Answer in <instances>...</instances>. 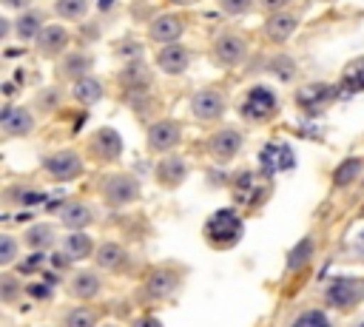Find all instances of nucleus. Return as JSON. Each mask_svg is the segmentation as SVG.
Here are the masks:
<instances>
[{
  "mask_svg": "<svg viewBox=\"0 0 364 327\" xmlns=\"http://www.w3.org/2000/svg\"><path fill=\"white\" fill-rule=\"evenodd\" d=\"M71 94H74V100L77 102H82V105H94V102H100L102 100V82L97 80V77H82V80H77L74 82V88H71Z\"/></svg>",
  "mask_w": 364,
  "mask_h": 327,
  "instance_id": "obj_28",
  "label": "nucleus"
},
{
  "mask_svg": "<svg viewBox=\"0 0 364 327\" xmlns=\"http://www.w3.org/2000/svg\"><path fill=\"white\" fill-rule=\"evenodd\" d=\"M179 139H182V128H179L176 119H159V122H154L148 128V148L156 151V154L176 148Z\"/></svg>",
  "mask_w": 364,
  "mask_h": 327,
  "instance_id": "obj_12",
  "label": "nucleus"
},
{
  "mask_svg": "<svg viewBox=\"0 0 364 327\" xmlns=\"http://www.w3.org/2000/svg\"><path fill=\"white\" fill-rule=\"evenodd\" d=\"M68 28L65 26H46L43 31H40V37L34 40V48L43 54V57H54V54H60L65 45H68Z\"/></svg>",
  "mask_w": 364,
  "mask_h": 327,
  "instance_id": "obj_15",
  "label": "nucleus"
},
{
  "mask_svg": "<svg viewBox=\"0 0 364 327\" xmlns=\"http://www.w3.org/2000/svg\"><path fill=\"white\" fill-rule=\"evenodd\" d=\"M0 128L6 136H28L34 128V117L23 105H3L0 111Z\"/></svg>",
  "mask_w": 364,
  "mask_h": 327,
  "instance_id": "obj_10",
  "label": "nucleus"
},
{
  "mask_svg": "<svg viewBox=\"0 0 364 327\" xmlns=\"http://www.w3.org/2000/svg\"><path fill=\"white\" fill-rule=\"evenodd\" d=\"M34 105H37L43 114H51V111L60 105V94H57L54 88H48V91H40V94H37V100H34Z\"/></svg>",
  "mask_w": 364,
  "mask_h": 327,
  "instance_id": "obj_38",
  "label": "nucleus"
},
{
  "mask_svg": "<svg viewBox=\"0 0 364 327\" xmlns=\"http://www.w3.org/2000/svg\"><path fill=\"white\" fill-rule=\"evenodd\" d=\"M26 293H28L31 299H37V301H48L54 290H51V284H43V282H37V284H28V287H26Z\"/></svg>",
  "mask_w": 364,
  "mask_h": 327,
  "instance_id": "obj_42",
  "label": "nucleus"
},
{
  "mask_svg": "<svg viewBox=\"0 0 364 327\" xmlns=\"http://www.w3.org/2000/svg\"><path fill=\"white\" fill-rule=\"evenodd\" d=\"M43 28H46V20H43V11H37V9L23 11L14 23V31H17L20 40H37Z\"/></svg>",
  "mask_w": 364,
  "mask_h": 327,
  "instance_id": "obj_24",
  "label": "nucleus"
},
{
  "mask_svg": "<svg viewBox=\"0 0 364 327\" xmlns=\"http://www.w3.org/2000/svg\"><path fill=\"white\" fill-rule=\"evenodd\" d=\"M122 85H125V91H136V94H142L145 88H148V82H151V77H148V71H145V65L134 57L128 65H125V71H122Z\"/></svg>",
  "mask_w": 364,
  "mask_h": 327,
  "instance_id": "obj_27",
  "label": "nucleus"
},
{
  "mask_svg": "<svg viewBox=\"0 0 364 327\" xmlns=\"http://www.w3.org/2000/svg\"><path fill=\"white\" fill-rule=\"evenodd\" d=\"M290 327H330V318L324 310H304Z\"/></svg>",
  "mask_w": 364,
  "mask_h": 327,
  "instance_id": "obj_36",
  "label": "nucleus"
},
{
  "mask_svg": "<svg viewBox=\"0 0 364 327\" xmlns=\"http://www.w3.org/2000/svg\"><path fill=\"white\" fill-rule=\"evenodd\" d=\"M324 299H327L330 307L350 310V307H355V304L364 301V279H358V276H336L327 284Z\"/></svg>",
  "mask_w": 364,
  "mask_h": 327,
  "instance_id": "obj_2",
  "label": "nucleus"
},
{
  "mask_svg": "<svg viewBox=\"0 0 364 327\" xmlns=\"http://www.w3.org/2000/svg\"><path fill=\"white\" fill-rule=\"evenodd\" d=\"M355 250H358V256L364 259V230L358 233V239H355Z\"/></svg>",
  "mask_w": 364,
  "mask_h": 327,
  "instance_id": "obj_46",
  "label": "nucleus"
},
{
  "mask_svg": "<svg viewBox=\"0 0 364 327\" xmlns=\"http://www.w3.org/2000/svg\"><path fill=\"white\" fill-rule=\"evenodd\" d=\"M310 256H313V239L307 236V239L296 242V247L287 253V270H299V267H304V264L310 262Z\"/></svg>",
  "mask_w": 364,
  "mask_h": 327,
  "instance_id": "obj_32",
  "label": "nucleus"
},
{
  "mask_svg": "<svg viewBox=\"0 0 364 327\" xmlns=\"http://www.w3.org/2000/svg\"><path fill=\"white\" fill-rule=\"evenodd\" d=\"M102 196H105L108 205L125 208V205H131V202L139 199V182L131 173H111L102 182Z\"/></svg>",
  "mask_w": 364,
  "mask_h": 327,
  "instance_id": "obj_4",
  "label": "nucleus"
},
{
  "mask_svg": "<svg viewBox=\"0 0 364 327\" xmlns=\"http://www.w3.org/2000/svg\"><path fill=\"white\" fill-rule=\"evenodd\" d=\"M270 71L282 80V82H290L293 77H296V63L290 60V57H273V63H270Z\"/></svg>",
  "mask_w": 364,
  "mask_h": 327,
  "instance_id": "obj_37",
  "label": "nucleus"
},
{
  "mask_svg": "<svg viewBox=\"0 0 364 327\" xmlns=\"http://www.w3.org/2000/svg\"><path fill=\"white\" fill-rule=\"evenodd\" d=\"M43 262H46V253H34V256L23 259V262L17 264V270H20L23 276H28V273H37V270L43 267Z\"/></svg>",
  "mask_w": 364,
  "mask_h": 327,
  "instance_id": "obj_41",
  "label": "nucleus"
},
{
  "mask_svg": "<svg viewBox=\"0 0 364 327\" xmlns=\"http://www.w3.org/2000/svg\"><path fill=\"white\" fill-rule=\"evenodd\" d=\"M17 256V239L14 236H0V264H11Z\"/></svg>",
  "mask_w": 364,
  "mask_h": 327,
  "instance_id": "obj_39",
  "label": "nucleus"
},
{
  "mask_svg": "<svg viewBox=\"0 0 364 327\" xmlns=\"http://www.w3.org/2000/svg\"><path fill=\"white\" fill-rule=\"evenodd\" d=\"M100 287H102V282H100V276L91 273V270H80V273H74L71 282H68V290H71L74 299H94V296L100 293Z\"/></svg>",
  "mask_w": 364,
  "mask_h": 327,
  "instance_id": "obj_23",
  "label": "nucleus"
},
{
  "mask_svg": "<svg viewBox=\"0 0 364 327\" xmlns=\"http://www.w3.org/2000/svg\"><path fill=\"white\" fill-rule=\"evenodd\" d=\"M245 54H247V45H245V40L236 31H225L213 43V57L222 65H239L245 60Z\"/></svg>",
  "mask_w": 364,
  "mask_h": 327,
  "instance_id": "obj_13",
  "label": "nucleus"
},
{
  "mask_svg": "<svg viewBox=\"0 0 364 327\" xmlns=\"http://www.w3.org/2000/svg\"><path fill=\"white\" fill-rule=\"evenodd\" d=\"M336 94H338L336 88H330V85H324V82H316V85H307V88L299 91V105H301L304 111H316V108H321L324 102H330Z\"/></svg>",
  "mask_w": 364,
  "mask_h": 327,
  "instance_id": "obj_22",
  "label": "nucleus"
},
{
  "mask_svg": "<svg viewBox=\"0 0 364 327\" xmlns=\"http://www.w3.org/2000/svg\"><path fill=\"white\" fill-rule=\"evenodd\" d=\"M361 173H364V159H361V156H347L341 165H336V171H333V185H336V188H347V185H353Z\"/></svg>",
  "mask_w": 364,
  "mask_h": 327,
  "instance_id": "obj_25",
  "label": "nucleus"
},
{
  "mask_svg": "<svg viewBox=\"0 0 364 327\" xmlns=\"http://www.w3.org/2000/svg\"><path fill=\"white\" fill-rule=\"evenodd\" d=\"M154 176H156L159 185H165V188H176V185L185 182V176H188V165H185V159H179V156H165V159L156 162Z\"/></svg>",
  "mask_w": 364,
  "mask_h": 327,
  "instance_id": "obj_16",
  "label": "nucleus"
},
{
  "mask_svg": "<svg viewBox=\"0 0 364 327\" xmlns=\"http://www.w3.org/2000/svg\"><path fill=\"white\" fill-rule=\"evenodd\" d=\"M176 284H179V279H176L173 270L156 267V270L148 276V282H145V293H148L151 299H168V296L176 290Z\"/></svg>",
  "mask_w": 364,
  "mask_h": 327,
  "instance_id": "obj_18",
  "label": "nucleus"
},
{
  "mask_svg": "<svg viewBox=\"0 0 364 327\" xmlns=\"http://www.w3.org/2000/svg\"><path fill=\"white\" fill-rule=\"evenodd\" d=\"M43 168H46V173L51 176V179H57V182H71V179H77L80 173H82V159H80V154L77 151H54V154H48L46 159H43Z\"/></svg>",
  "mask_w": 364,
  "mask_h": 327,
  "instance_id": "obj_5",
  "label": "nucleus"
},
{
  "mask_svg": "<svg viewBox=\"0 0 364 327\" xmlns=\"http://www.w3.org/2000/svg\"><path fill=\"white\" fill-rule=\"evenodd\" d=\"M6 9H17V11H28V3L31 0H0Z\"/></svg>",
  "mask_w": 364,
  "mask_h": 327,
  "instance_id": "obj_45",
  "label": "nucleus"
},
{
  "mask_svg": "<svg viewBox=\"0 0 364 327\" xmlns=\"http://www.w3.org/2000/svg\"><path fill=\"white\" fill-rule=\"evenodd\" d=\"M358 327H364V321H361V324H358Z\"/></svg>",
  "mask_w": 364,
  "mask_h": 327,
  "instance_id": "obj_51",
  "label": "nucleus"
},
{
  "mask_svg": "<svg viewBox=\"0 0 364 327\" xmlns=\"http://www.w3.org/2000/svg\"><path fill=\"white\" fill-rule=\"evenodd\" d=\"M54 242H57L54 227H51V225H46V222L31 225V227L23 233V245H26V247H31L34 253H46V250H51V247H54Z\"/></svg>",
  "mask_w": 364,
  "mask_h": 327,
  "instance_id": "obj_21",
  "label": "nucleus"
},
{
  "mask_svg": "<svg viewBox=\"0 0 364 327\" xmlns=\"http://www.w3.org/2000/svg\"><path fill=\"white\" fill-rule=\"evenodd\" d=\"M54 11H57L63 20L77 23V20H82V17L88 14V0H57V3H54Z\"/></svg>",
  "mask_w": 364,
  "mask_h": 327,
  "instance_id": "obj_31",
  "label": "nucleus"
},
{
  "mask_svg": "<svg viewBox=\"0 0 364 327\" xmlns=\"http://www.w3.org/2000/svg\"><path fill=\"white\" fill-rule=\"evenodd\" d=\"M6 199L9 202H17V205H37V202H46V193L43 191H34V188H9L6 191Z\"/></svg>",
  "mask_w": 364,
  "mask_h": 327,
  "instance_id": "obj_33",
  "label": "nucleus"
},
{
  "mask_svg": "<svg viewBox=\"0 0 364 327\" xmlns=\"http://www.w3.org/2000/svg\"><path fill=\"white\" fill-rule=\"evenodd\" d=\"M9 28H11V23L3 17V20H0V37H9Z\"/></svg>",
  "mask_w": 364,
  "mask_h": 327,
  "instance_id": "obj_47",
  "label": "nucleus"
},
{
  "mask_svg": "<svg viewBox=\"0 0 364 327\" xmlns=\"http://www.w3.org/2000/svg\"><path fill=\"white\" fill-rule=\"evenodd\" d=\"M131 327H162V321H159V318H154V316H139Z\"/></svg>",
  "mask_w": 364,
  "mask_h": 327,
  "instance_id": "obj_44",
  "label": "nucleus"
},
{
  "mask_svg": "<svg viewBox=\"0 0 364 327\" xmlns=\"http://www.w3.org/2000/svg\"><path fill=\"white\" fill-rule=\"evenodd\" d=\"M358 91H364V57L350 60L338 77V94H358Z\"/></svg>",
  "mask_w": 364,
  "mask_h": 327,
  "instance_id": "obj_20",
  "label": "nucleus"
},
{
  "mask_svg": "<svg viewBox=\"0 0 364 327\" xmlns=\"http://www.w3.org/2000/svg\"><path fill=\"white\" fill-rule=\"evenodd\" d=\"M182 31H185V20L179 14H159L148 26V37L156 45H173L182 37Z\"/></svg>",
  "mask_w": 364,
  "mask_h": 327,
  "instance_id": "obj_9",
  "label": "nucleus"
},
{
  "mask_svg": "<svg viewBox=\"0 0 364 327\" xmlns=\"http://www.w3.org/2000/svg\"><path fill=\"white\" fill-rule=\"evenodd\" d=\"M290 0H259V6L267 11V14H276V11H287L284 6H287Z\"/></svg>",
  "mask_w": 364,
  "mask_h": 327,
  "instance_id": "obj_43",
  "label": "nucleus"
},
{
  "mask_svg": "<svg viewBox=\"0 0 364 327\" xmlns=\"http://www.w3.org/2000/svg\"><path fill=\"white\" fill-rule=\"evenodd\" d=\"M20 282H17V276H11V273H3L0 276V301L3 304H11L17 296H20Z\"/></svg>",
  "mask_w": 364,
  "mask_h": 327,
  "instance_id": "obj_35",
  "label": "nucleus"
},
{
  "mask_svg": "<svg viewBox=\"0 0 364 327\" xmlns=\"http://www.w3.org/2000/svg\"><path fill=\"white\" fill-rule=\"evenodd\" d=\"M202 233H205V242L213 250H228V247L239 245V239L245 233V222L233 208H219L205 219Z\"/></svg>",
  "mask_w": 364,
  "mask_h": 327,
  "instance_id": "obj_1",
  "label": "nucleus"
},
{
  "mask_svg": "<svg viewBox=\"0 0 364 327\" xmlns=\"http://www.w3.org/2000/svg\"><path fill=\"white\" fill-rule=\"evenodd\" d=\"M188 63H191V51H188L185 45H179V43L165 45V48L156 54V65H159V71H165V74H182V71L188 68Z\"/></svg>",
  "mask_w": 364,
  "mask_h": 327,
  "instance_id": "obj_17",
  "label": "nucleus"
},
{
  "mask_svg": "<svg viewBox=\"0 0 364 327\" xmlns=\"http://www.w3.org/2000/svg\"><path fill=\"white\" fill-rule=\"evenodd\" d=\"M361 216H364V205H361Z\"/></svg>",
  "mask_w": 364,
  "mask_h": 327,
  "instance_id": "obj_49",
  "label": "nucleus"
},
{
  "mask_svg": "<svg viewBox=\"0 0 364 327\" xmlns=\"http://www.w3.org/2000/svg\"><path fill=\"white\" fill-rule=\"evenodd\" d=\"M94 324H97V316L88 307H74L65 313V327H94Z\"/></svg>",
  "mask_w": 364,
  "mask_h": 327,
  "instance_id": "obj_34",
  "label": "nucleus"
},
{
  "mask_svg": "<svg viewBox=\"0 0 364 327\" xmlns=\"http://www.w3.org/2000/svg\"><path fill=\"white\" fill-rule=\"evenodd\" d=\"M242 117L250 119V122H262V119H270L276 111H279V97L264 88V85H253L247 94H245V102H242Z\"/></svg>",
  "mask_w": 364,
  "mask_h": 327,
  "instance_id": "obj_3",
  "label": "nucleus"
},
{
  "mask_svg": "<svg viewBox=\"0 0 364 327\" xmlns=\"http://www.w3.org/2000/svg\"><path fill=\"white\" fill-rule=\"evenodd\" d=\"M171 3H173V6H191L193 0H171Z\"/></svg>",
  "mask_w": 364,
  "mask_h": 327,
  "instance_id": "obj_48",
  "label": "nucleus"
},
{
  "mask_svg": "<svg viewBox=\"0 0 364 327\" xmlns=\"http://www.w3.org/2000/svg\"><path fill=\"white\" fill-rule=\"evenodd\" d=\"M242 151V134L236 128H222L208 139V154L216 162H230Z\"/></svg>",
  "mask_w": 364,
  "mask_h": 327,
  "instance_id": "obj_11",
  "label": "nucleus"
},
{
  "mask_svg": "<svg viewBox=\"0 0 364 327\" xmlns=\"http://www.w3.org/2000/svg\"><path fill=\"white\" fill-rule=\"evenodd\" d=\"M88 151L100 162H117L122 156V136L114 128H97L94 136L88 139Z\"/></svg>",
  "mask_w": 364,
  "mask_h": 327,
  "instance_id": "obj_8",
  "label": "nucleus"
},
{
  "mask_svg": "<svg viewBox=\"0 0 364 327\" xmlns=\"http://www.w3.org/2000/svg\"><path fill=\"white\" fill-rule=\"evenodd\" d=\"M91 250H94V239L85 236L82 230H74L63 239V256H68V262L71 259H85V256H91Z\"/></svg>",
  "mask_w": 364,
  "mask_h": 327,
  "instance_id": "obj_26",
  "label": "nucleus"
},
{
  "mask_svg": "<svg viewBox=\"0 0 364 327\" xmlns=\"http://www.w3.org/2000/svg\"><path fill=\"white\" fill-rule=\"evenodd\" d=\"M105 327H114V324H105Z\"/></svg>",
  "mask_w": 364,
  "mask_h": 327,
  "instance_id": "obj_50",
  "label": "nucleus"
},
{
  "mask_svg": "<svg viewBox=\"0 0 364 327\" xmlns=\"http://www.w3.org/2000/svg\"><path fill=\"white\" fill-rule=\"evenodd\" d=\"M60 219H63V225L74 233V230H82L85 225L94 222V208L85 205V202H65L63 210H60Z\"/></svg>",
  "mask_w": 364,
  "mask_h": 327,
  "instance_id": "obj_19",
  "label": "nucleus"
},
{
  "mask_svg": "<svg viewBox=\"0 0 364 327\" xmlns=\"http://www.w3.org/2000/svg\"><path fill=\"white\" fill-rule=\"evenodd\" d=\"M91 65H94V57H88V54H82V51H74V54H68V57L63 60L60 74H63V77H71V80H82V77H88Z\"/></svg>",
  "mask_w": 364,
  "mask_h": 327,
  "instance_id": "obj_29",
  "label": "nucleus"
},
{
  "mask_svg": "<svg viewBox=\"0 0 364 327\" xmlns=\"http://www.w3.org/2000/svg\"><path fill=\"white\" fill-rule=\"evenodd\" d=\"M296 28H299V14L296 11H276L264 20V34L273 43H287Z\"/></svg>",
  "mask_w": 364,
  "mask_h": 327,
  "instance_id": "obj_14",
  "label": "nucleus"
},
{
  "mask_svg": "<svg viewBox=\"0 0 364 327\" xmlns=\"http://www.w3.org/2000/svg\"><path fill=\"white\" fill-rule=\"evenodd\" d=\"M97 264L105 270H122L125 264V250L119 242H102L97 247Z\"/></svg>",
  "mask_w": 364,
  "mask_h": 327,
  "instance_id": "obj_30",
  "label": "nucleus"
},
{
  "mask_svg": "<svg viewBox=\"0 0 364 327\" xmlns=\"http://www.w3.org/2000/svg\"><path fill=\"white\" fill-rule=\"evenodd\" d=\"M219 9L225 14H245L253 9V0H219Z\"/></svg>",
  "mask_w": 364,
  "mask_h": 327,
  "instance_id": "obj_40",
  "label": "nucleus"
},
{
  "mask_svg": "<svg viewBox=\"0 0 364 327\" xmlns=\"http://www.w3.org/2000/svg\"><path fill=\"white\" fill-rule=\"evenodd\" d=\"M225 108H228V102L216 88H202V91H196L191 97V111H193L196 119L213 122V119H219L225 114Z\"/></svg>",
  "mask_w": 364,
  "mask_h": 327,
  "instance_id": "obj_7",
  "label": "nucleus"
},
{
  "mask_svg": "<svg viewBox=\"0 0 364 327\" xmlns=\"http://www.w3.org/2000/svg\"><path fill=\"white\" fill-rule=\"evenodd\" d=\"M259 165H262L264 176H273V173L296 168V154H293V148L287 142H267L262 148V154H259Z\"/></svg>",
  "mask_w": 364,
  "mask_h": 327,
  "instance_id": "obj_6",
  "label": "nucleus"
}]
</instances>
